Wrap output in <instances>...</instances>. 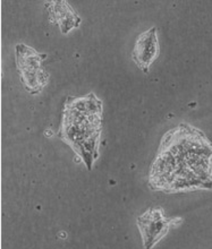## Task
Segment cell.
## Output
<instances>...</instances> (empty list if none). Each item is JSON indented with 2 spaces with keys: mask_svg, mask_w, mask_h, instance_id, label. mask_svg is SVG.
Wrapping results in <instances>:
<instances>
[{
  "mask_svg": "<svg viewBox=\"0 0 212 249\" xmlns=\"http://www.w3.org/2000/svg\"><path fill=\"white\" fill-rule=\"evenodd\" d=\"M160 53L159 41L157 36V29L145 31L137 36L135 41L132 59L143 72H149L151 65L157 60Z\"/></svg>",
  "mask_w": 212,
  "mask_h": 249,
  "instance_id": "5b68a950",
  "label": "cell"
},
{
  "mask_svg": "<svg viewBox=\"0 0 212 249\" xmlns=\"http://www.w3.org/2000/svg\"><path fill=\"white\" fill-rule=\"evenodd\" d=\"M180 219H168L161 207H151L147 212L138 216L137 227L143 240L145 249H152L155 244L165 237L170 228L175 226Z\"/></svg>",
  "mask_w": 212,
  "mask_h": 249,
  "instance_id": "277c9868",
  "label": "cell"
},
{
  "mask_svg": "<svg viewBox=\"0 0 212 249\" xmlns=\"http://www.w3.org/2000/svg\"><path fill=\"white\" fill-rule=\"evenodd\" d=\"M212 144L186 124L167 134L152 164L150 185L166 193L212 187Z\"/></svg>",
  "mask_w": 212,
  "mask_h": 249,
  "instance_id": "6da1fadb",
  "label": "cell"
},
{
  "mask_svg": "<svg viewBox=\"0 0 212 249\" xmlns=\"http://www.w3.org/2000/svg\"><path fill=\"white\" fill-rule=\"evenodd\" d=\"M102 105L91 93L85 98H69L66 100L62 112L60 136L74 147L83 161L92 169L96 160L99 137L101 134Z\"/></svg>",
  "mask_w": 212,
  "mask_h": 249,
  "instance_id": "7a4b0ae2",
  "label": "cell"
},
{
  "mask_svg": "<svg viewBox=\"0 0 212 249\" xmlns=\"http://www.w3.org/2000/svg\"><path fill=\"white\" fill-rule=\"evenodd\" d=\"M46 57V54H40L25 44L16 46V62L20 82L31 94H38L42 91L49 79V75L43 67Z\"/></svg>",
  "mask_w": 212,
  "mask_h": 249,
  "instance_id": "3957f363",
  "label": "cell"
},
{
  "mask_svg": "<svg viewBox=\"0 0 212 249\" xmlns=\"http://www.w3.org/2000/svg\"><path fill=\"white\" fill-rule=\"evenodd\" d=\"M53 6V15L60 26L62 33H68V31L73 27H77L79 23V17L72 9V7L65 1H56Z\"/></svg>",
  "mask_w": 212,
  "mask_h": 249,
  "instance_id": "8992f818",
  "label": "cell"
}]
</instances>
